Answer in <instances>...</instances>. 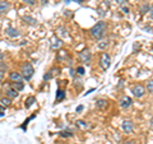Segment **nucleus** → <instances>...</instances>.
Listing matches in <instances>:
<instances>
[{"instance_id": "obj_1", "label": "nucleus", "mask_w": 153, "mask_h": 144, "mask_svg": "<svg viewBox=\"0 0 153 144\" xmlns=\"http://www.w3.org/2000/svg\"><path fill=\"white\" fill-rule=\"evenodd\" d=\"M106 30H107L106 23L101 21L91 28V36H92L94 40H101V38L106 35Z\"/></svg>"}, {"instance_id": "obj_2", "label": "nucleus", "mask_w": 153, "mask_h": 144, "mask_svg": "<svg viewBox=\"0 0 153 144\" xmlns=\"http://www.w3.org/2000/svg\"><path fill=\"white\" fill-rule=\"evenodd\" d=\"M33 73H35V69H33V66L30 63H25L22 65V75L26 80H30L32 78Z\"/></svg>"}, {"instance_id": "obj_3", "label": "nucleus", "mask_w": 153, "mask_h": 144, "mask_svg": "<svg viewBox=\"0 0 153 144\" xmlns=\"http://www.w3.org/2000/svg\"><path fill=\"white\" fill-rule=\"evenodd\" d=\"M100 65H101V68L103 70H107L110 68V65H111V57H110L107 52H102L100 55Z\"/></svg>"}, {"instance_id": "obj_4", "label": "nucleus", "mask_w": 153, "mask_h": 144, "mask_svg": "<svg viewBox=\"0 0 153 144\" xmlns=\"http://www.w3.org/2000/svg\"><path fill=\"white\" fill-rule=\"evenodd\" d=\"M79 60L82 61L83 64H89L91 60H92V54L88 49H84L79 52Z\"/></svg>"}, {"instance_id": "obj_5", "label": "nucleus", "mask_w": 153, "mask_h": 144, "mask_svg": "<svg viewBox=\"0 0 153 144\" xmlns=\"http://www.w3.org/2000/svg\"><path fill=\"white\" fill-rule=\"evenodd\" d=\"M131 92H133V94L137 98H142L143 96L146 94V89H144V87H143V85L138 84V85H134V87L131 88Z\"/></svg>"}, {"instance_id": "obj_6", "label": "nucleus", "mask_w": 153, "mask_h": 144, "mask_svg": "<svg viewBox=\"0 0 153 144\" xmlns=\"http://www.w3.org/2000/svg\"><path fill=\"white\" fill-rule=\"evenodd\" d=\"M121 128H123V131L126 133V134H130L134 130V124L131 120H124L123 124H121Z\"/></svg>"}, {"instance_id": "obj_7", "label": "nucleus", "mask_w": 153, "mask_h": 144, "mask_svg": "<svg viewBox=\"0 0 153 144\" xmlns=\"http://www.w3.org/2000/svg\"><path fill=\"white\" fill-rule=\"evenodd\" d=\"M61 45H63V41L60 40V38H57V37H52L51 38V41H50V47H51V50H59Z\"/></svg>"}, {"instance_id": "obj_8", "label": "nucleus", "mask_w": 153, "mask_h": 144, "mask_svg": "<svg viewBox=\"0 0 153 144\" xmlns=\"http://www.w3.org/2000/svg\"><path fill=\"white\" fill-rule=\"evenodd\" d=\"M9 79H10L13 83H17V82H23V75L22 73H18V71H12L10 74H9Z\"/></svg>"}, {"instance_id": "obj_9", "label": "nucleus", "mask_w": 153, "mask_h": 144, "mask_svg": "<svg viewBox=\"0 0 153 144\" xmlns=\"http://www.w3.org/2000/svg\"><path fill=\"white\" fill-rule=\"evenodd\" d=\"M133 103V99L130 97H128V96H124V97L120 99V107L121 108H128L130 107Z\"/></svg>"}, {"instance_id": "obj_10", "label": "nucleus", "mask_w": 153, "mask_h": 144, "mask_svg": "<svg viewBox=\"0 0 153 144\" xmlns=\"http://www.w3.org/2000/svg\"><path fill=\"white\" fill-rule=\"evenodd\" d=\"M5 33H7V35H8L9 37H12V38H16V37H18L19 35H21V32H19L18 30H16V28H12V27L7 28Z\"/></svg>"}, {"instance_id": "obj_11", "label": "nucleus", "mask_w": 153, "mask_h": 144, "mask_svg": "<svg viewBox=\"0 0 153 144\" xmlns=\"http://www.w3.org/2000/svg\"><path fill=\"white\" fill-rule=\"evenodd\" d=\"M65 98V92L63 89H57L56 91V98H55V102L56 103H59V102H61Z\"/></svg>"}, {"instance_id": "obj_12", "label": "nucleus", "mask_w": 153, "mask_h": 144, "mask_svg": "<svg viewBox=\"0 0 153 144\" xmlns=\"http://www.w3.org/2000/svg\"><path fill=\"white\" fill-rule=\"evenodd\" d=\"M23 21H25L27 24H31V26H36L37 24V21L33 17H30V16H25L23 17Z\"/></svg>"}, {"instance_id": "obj_13", "label": "nucleus", "mask_w": 153, "mask_h": 144, "mask_svg": "<svg viewBox=\"0 0 153 144\" xmlns=\"http://www.w3.org/2000/svg\"><path fill=\"white\" fill-rule=\"evenodd\" d=\"M9 9V3L8 1H1L0 3V16L1 14H5Z\"/></svg>"}, {"instance_id": "obj_14", "label": "nucleus", "mask_w": 153, "mask_h": 144, "mask_svg": "<svg viewBox=\"0 0 153 144\" xmlns=\"http://www.w3.org/2000/svg\"><path fill=\"white\" fill-rule=\"evenodd\" d=\"M107 101L106 99H98L97 102H96V107L100 108V110H103V108H106L107 107Z\"/></svg>"}, {"instance_id": "obj_15", "label": "nucleus", "mask_w": 153, "mask_h": 144, "mask_svg": "<svg viewBox=\"0 0 153 144\" xmlns=\"http://www.w3.org/2000/svg\"><path fill=\"white\" fill-rule=\"evenodd\" d=\"M7 96L9 98H17L18 97V91L14 89V88H9L7 91Z\"/></svg>"}, {"instance_id": "obj_16", "label": "nucleus", "mask_w": 153, "mask_h": 144, "mask_svg": "<svg viewBox=\"0 0 153 144\" xmlns=\"http://www.w3.org/2000/svg\"><path fill=\"white\" fill-rule=\"evenodd\" d=\"M0 105L1 106H4V107H9L12 105V101H10V98L9 97H3V98H0Z\"/></svg>"}, {"instance_id": "obj_17", "label": "nucleus", "mask_w": 153, "mask_h": 144, "mask_svg": "<svg viewBox=\"0 0 153 144\" xmlns=\"http://www.w3.org/2000/svg\"><path fill=\"white\" fill-rule=\"evenodd\" d=\"M149 9H151V5H149V4H148V3H144V4L142 5V8H140V14H142V16H144L146 13L149 12Z\"/></svg>"}, {"instance_id": "obj_18", "label": "nucleus", "mask_w": 153, "mask_h": 144, "mask_svg": "<svg viewBox=\"0 0 153 144\" xmlns=\"http://www.w3.org/2000/svg\"><path fill=\"white\" fill-rule=\"evenodd\" d=\"M107 46H108V41H107V40L100 41L98 44H97V47H98L100 50H105V49H107Z\"/></svg>"}, {"instance_id": "obj_19", "label": "nucleus", "mask_w": 153, "mask_h": 144, "mask_svg": "<svg viewBox=\"0 0 153 144\" xmlns=\"http://www.w3.org/2000/svg\"><path fill=\"white\" fill-rule=\"evenodd\" d=\"M35 102H36V98H35V97H30V98H28V99L26 101V103H25L26 108H30V107H31Z\"/></svg>"}, {"instance_id": "obj_20", "label": "nucleus", "mask_w": 153, "mask_h": 144, "mask_svg": "<svg viewBox=\"0 0 153 144\" xmlns=\"http://www.w3.org/2000/svg\"><path fill=\"white\" fill-rule=\"evenodd\" d=\"M13 88L17 89V91H22L25 88V85H23V82H17V83H13Z\"/></svg>"}, {"instance_id": "obj_21", "label": "nucleus", "mask_w": 153, "mask_h": 144, "mask_svg": "<svg viewBox=\"0 0 153 144\" xmlns=\"http://www.w3.org/2000/svg\"><path fill=\"white\" fill-rule=\"evenodd\" d=\"M76 125H78L80 129H87L88 128V124L82 121V120H78V121H76Z\"/></svg>"}, {"instance_id": "obj_22", "label": "nucleus", "mask_w": 153, "mask_h": 144, "mask_svg": "<svg viewBox=\"0 0 153 144\" xmlns=\"http://www.w3.org/2000/svg\"><path fill=\"white\" fill-rule=\"evenodd\" d=\"M147 91H148L149 93H153V79L149 80V82L147 83Z\"/></svg>"}, {"instance_id": "obj_23", "label": "nucleus", "mask_w": 153, "mask_h": 144, "mask_svg": "<svg viewBox=\"0 0 153 144\" xmlns=\"http://www.w3.org/2000/svg\"><path fill=\"white\" fill-rule=\"evenodd\" d=\"M66 56H68V54H66V51H64V50H60L59 51V55H57L59 59H63V57H66Z\"/></svg>"}, {"instance_id": "obj_24", "label": "nucleus", "mask_w": 153, "mask_h": 144, "mask_svg": "<svg viewBox=\"0 0 153 144\" xmlns=\"http://www.w3.org/2000/svg\"><path fill=\"white\" fill-rule=\"evenodd\" d=\"M33 117H35V115H32V116H30V117H28V120H26V121H25V124L22 125V129H23V130H26V129H27V124H28V121H30V120H32Z\"/></svg>"}, {"instance_id": "obj_25", "label": "nucleus", "mask_w": 153, "mask_h": 144, "mask_svg": "<svg viewBox=\"0 0 153 144\" xmlns=\"http://www.w3.org/2000/svg\"><path fill=\"white\" fill-rule=\"evenodd\" d=\"M76 73H78L79 75H83L84 74V68L83 66H78V68H76Z\"/></svg>"}, {"instance_id": "obj_26", "label": "nucleus", "mask_w": 153, "mask_h": 144, "mask_svg": "<svg viewBox=\"0 0 153 144\" xmlns=\"http://www.w3.org/2000/svg\"><path fill=\"white\" fill-rule=\"evenodd\" d=\"M59 33H60V35L63 36V37H66V36H68V32H65V28H60V30H59Z\"/></svg>"}, {"instance_id": "obj_27", "label": "nucleus", "mask_w": 153, "mask_h": 144, "mask_svg": "<svg viewBox=\"0 0 153 144\" xmlns=\"http://www.w3.org/2000/svg\"><path fill=\"white\" fill-rule=\"evenodd\" d=\"M60 135L61 137H71L73 134H71L70 131H60Z\"/></svg>"}, {"instance_id": "obj_28", "label": "nucleus", "mask_w": 153, "mask_h": 144, "mask_svg": "<svg viewBox=\"0 0 153 144\" xmlns=\"http://www.w3.org/2000/svg\"><path fill=\"white\" fill-rule=\"evenodd\" d=\"M115 1H116L119 5H121V7H123L124 4H126V3H128V0H115Z\"/></svg>"}, {"instance_id": "obj_29", "label": "nucleus", "mask_w": 153, "mask_h": 144, "mask_svg": "<svg viewBox=\"0 0 153 144\" xmlns=\"http://www.w3.org/2000/svg\"><path fill=\"white\" fill-rule=\"evenodd\" d=\"M121 10L124 12V13H125V14H129V12H130V9H129V7H121Z\"/></svg>"}, {"instance_id": "obj_30", "label": "nucleus", "mask_w": 153, "mask_h": 144, "mask_svg": "<svg viewBox=\"0 0 153 144\" xmlns=\"http://www.w3.org/2000/svg\"><path fill=\"white\" fill-rule=\"evenodd\" d=\"M26 4H28V5H33V4L36 3V0H23Z\"/></svg>"}, {"instance_id": "obj_31", "label": "nucleus", "mask_w": 153, "mask_h": 144, "mask_svg": "<svg viewBox=\"0 0 153 144\" xmlns=\"http://www.w3.org/2000/svg\"><path fill=\"white\" fill-rule=\"evenodd\" d=\"M123 144H137L135 140H126V142H124Z\"/></svg>"}, {"instance_id": "obj_32", "label": "nucleus", "mask_w": 153, "mask_h": 144, "mask_svg": "<svg viewBox=\"0 0 153 144\" xmlns=\"http://www.w3.org/2000/svg\"><path fill=\"white\" fill-rule=\"evenodd\" d=\"M149 16H151V18L153 19V5H151V9H149Z\"/></svg>"}, {"instance_id": "obj_33", "label": "nucleus", "mask_w": 153, "mask_h": 144, "mask_svg": "<svg viewBox=\"0 0 153 144\" xmlns=\"http://www.w3.org/2000/svg\"><path fill=\"white\" fill-rule=\"evenodd\" d=\"M82 110H83V106H78V107H76V112H80Z\"/></svg>"}, {"instance_id": "obj_34", "label": "nucleus", "mask_w": 153, "mask_h": 144, "mask_svg": "<svg viewBox=\"0 0 153 144\" xmlns=\"http://www.w3.org/2000/svg\"><path fill=\"white\" fill-rule=\"evenodd\" d=\"M3 78H4V73H3V71H1V70H0V82H1V80H3Z\"/></svg>"}, {"instance_id": "obj_35", "label": "nucleus", "mask_w": 153, "mask_h": 144, "mask_svg": "<svg viewBox=\"0 0 153 144\" xmlns=\"http://www.w3.org/2000/svg\"><path fill=\"white\" fill-rule=\"evenodd\" d=\"M74 1H75V3H78V4H82L84 0H74Z\"/></svg>"}, {"instance_id": "obj_36", "label": "nucleus", "mask_w": 153, "mask_h": 144, "mask_svg": "<svg viewBox=\"0 0 153 144\" xmlns=\"http://www.w3.org/2000/svg\"><path fill=\"white\" fill-rule=\"evenodd\" d=\"M151 128H152V129H153V117H152V119H151Z\"/></svg>"}, {"instance_id": "obj_37", "label": "nucleus", "mask_w": 153, "mask_h": 144, "mask_svg": "<svg viewBox=\"0 0 153 144\" xmlns=\"http://www.w3.org/2000/svg\"><path fill=\"white\" fill-rule=\"evenodd\" d=\"M70 1V0H65V3H69Z\"/></svg>"}]
</instances>
